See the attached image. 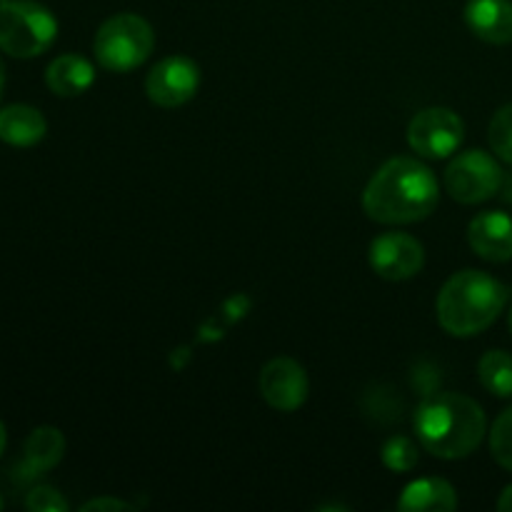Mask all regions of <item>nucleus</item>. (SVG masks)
<instances>
[{"label":"nucleus","mask_w":512,"mask_h":512,"mask_svg":"<svg viewBox=\"0 0 512 512\" xmlns=\"http://www.w3.org/2000/svg\"><path fill=\"white\" fill-rule=\"evenodd\" d=\"M95 65L78 53L58 55L45 68V85L58 98H78L85 90L93 88Z\"/></svg>","instance_id":"ddd939ff"},{"label":"nucleus","mask_w":512,"mask_h":512,"mask_svg":"<svg viewBox=\"0 0 512 512\" xmlns=\"http://www.w3.org/2000/svg\"><path fill=\"white\" fill-rule=\"evenodd\" d=\"M440 203V183L420 158L398 155L380 165L363 190V210L380 225H410L430 218Z\"/></svg>","instance_id":"f257e3e1"},{"label":"nucleus","mask_w":512,"mask_h":512,"mask_svg":"<svg viewBox=\"0 0 512 512\" xmlns=\"http://www.w3.org/2000/svg\"><path fill=\"white\" fill-rule=\"evenodd\" d=\"M465 25L488 45L512 43V0H468Z\"/></svg>","instance_id":"f8f14e48"},{"label":"nucleus","mask_w":512,"mask_h":512,"mask_svg":"<svg viewBox=\"0 0 512 512\" xmlns=\"http://www.w3.org/2000/svg\"><path fill=\"white\" fill-rule=\"evenodd\" d=\"M0 510H3V495H0Z\"/></svg>","instance_id":"bb28decb"},{"label":"nucleus","mask_w":512,"mask_h":512,"mask_svg":"<svg viewBox=\"0 0 512 512\" xmlns=\"http://www.w3.org/2000/svg\"><path fill=\"white\" fill-rule=\"evenodd\" d=\"M488 143L490 150H493L503 163L512 165V103L503 105V108L493 115V120H490L488 125Z\"/></svg>","instance_id":"a211bd4d"},{"label":"nucleus","mask_w":512,"mask_h":512,"mask_svg":"<svg viewBox=\"0 0 512 512\" xmlns=\"http://www.w3.org/2000/svg\"><path fill=\"white\" fill-rule=\"evenodd\" d=\"M490 455L500 468L512 473V405L495 418L490 428Z\"/></svg>","instance_id":"aec40b11"},{"label":"nucleus","mask_w":512,"mask_h":512,"mask_svg":"<svg viewBox=\"0 0 512 512\" xmlns=\"http://www.w3.org/2000/svg\"><path fill=\"white\" fill-rule=\"evenodd\" d=\"M478 380L495 398H512V355L508 350H488L478 363Z\"/></svg>","instance_id":"f3484780"},{"label":"nucleus","mask_w":512,"mask_h":512,"mask_svg":"<svg viewBox=\"0 0 512 512\" xmlns=\"http://www.w3.org/2000/svg\"><path fill=\"white\" fill-rule=\"evenodd\" d=\"M418 460V445L410 438H405V435H393V438L383 445V463L385 468L393 470V473H410V470L418 465Z\"/></svg>","instance_id":"6ab92c4d"},{"label":"nucleus","mask_w":512,"mask_h":512,"mask_svg":"<svg viewBox=\"0 0 512 512\" xmlns=\"http://www.w3.org/2000/svg\"><path fill=\"white\" fill-rule=\"evenodd\" d=\"M498 510L500 512H512V485H508V488H505L503 493H500Z\"/></svg>","instance_id":"5701e85b"},{"label":"nucleus","mask_w":512,"mask_h":512,"mask_svg":"<svg viewBox=\"0 0 512 512\" xmlns=\"http://www.w3.org/2000/svg\"><path fill=\"white\" fill-rule=\"evenodd\" d=\"M83 512H118V510H135V505L125 503L120 498H110V495H103V498H93L88 503H83Z\"/></svg>","instance_id":"4be33fe9"},{"label":"nucleus","mask_w":512,"mask_h":512,"mask_svg":"<svg viewBox=\"0 0 512 512\" xmlns=\"http://www.w3.org/2000/svg\"><path fill=\"white\" fill-rule=\"evenodd\" d=\"M368 258L370 268L378 278L403 283L423 270L425 248L415 235L390 230V233H380L378 238H373Z\"/></svg>","instance_id":"1a4fd4ad"},{"label":"nucleus","mask_w":512,"mask_h":512,"mask_svg":"<svg viewBox=\"0 0 512 512\" xmlns=\"http://www.w3.org/2000/svg\"><path fill=\"white\" fill-rule=\"evenodd\" d=\"M5 445H8V433H5V425L3 420H0V455L5 453Z\"/></svg>","instance_id":"b1692460"},{"label":"nucleus","mask_w":512,"mask_h":512,"mask_svg":"<svg viewBox=\"0 0 512 512\" xmlns=\"http://www.w3.org/2000/svg\"><path fill=\"white\" fill-rule=\"evenodd\" d=\"M48 133V120L38 108L25 103L5 105L0 110V140L13 148H33Z\"/></svg>","instance_id":"4468645a"},{"label":"nucleus","mask_w":512,"mask_h":512,"mask_svg":"<svg viewBox=\"0 0 512 512\" xmlns=\"http://www.w3.org/2000/svg\"><path fill=\"white\" fill-rule=\"evenodd\" d=\"M465 138V123L455 110L423 108L413 115L408 125V145L418 158L445 160L458 153Z\"/></svg>","instance_id":"0eeeda50"},{"label":"nucleus","mask_w":512,"mask_h":512,"mask_svg":"<svg viewBox=\"0 0 512 512\" xmlns=\"http://www.w3.org/2000/svg\"><path fill=\"white\" fill-rule=\"evenodd\" d=\"M65 455V435L53 425H40L28 435L23 445V478H38L48 473L63 460Z\"/></svg>","instance_id":"2eb2a0df"},{"label":"nucleus","mask_w":512,"mask_h":512,"mask_svg":"<svg viewBox=\"0 0 512 512\" xmlns=\"http://www.w3.org/2000/svg\"><path fill=\"white\" fill-rule=\"evenodd\" d=\"M155 50V30L143 15L118 13L110 15L98 28L93 40V53L100 68L110 73H130L140 68Z\"/></svg>","instance_id":"20e7f679"},{"label":"nucleus","mask_w":512,"mask_h":512,"mask_svg":"<svg viewBox=\"0 0 512 512\" xmlns=\"http://www.w3.org/2000/svg\"><path fill=\"white\" fill-rule=\"evenodd\" d=\"M468 243L478 258L508 263L512 260V218L503 210L478 213L468 225Z\"/></svg>","instance_id":"9b49d317"},{"label":"nucleus","mask_w":512,"mask_h":512,"mask_svg":"<svg viewBox=\"0 0 512 512\" xmlns=\"http://www.w3.org/2000/svg\"><path fill=\"white\" fill-rule=\"evenodd\" d=\"M458 508V493L443 478H418L403 488L398 510L403 512H450Z\"/></svg>","instance_id":"dca6fc26"},{"label":"nucleus","mask_w":512,"mask_h":512,"mask_svg":"<svg viewBox=\"0 0 512 512\" xmlns=\"http://www.w3.org/2000/svg\"><path fill=\"white\" fill-rule=\"evenodd\" d=\"M415 433L425 453L440 460H463L480 448L488 420L478 400L463 393H435L418 405Z\"/></svg>","instance_id":"f03ea898"},{"label":"nucleus","mask_w":512,"mask_h":512,"mask_svg":"<svg viewBox=\"0 0 512 512\" xmlns=\"http://www.w3.org/2000/svg\"><path fill=\"white\" fill-rule=\"evenodd\" d=\"M510 290L483 270H460L445 280L435 300L438 323L453 338H475L503 315Z\"/></svg>","instance_id":"7ed1b4c3"},{"label":"nucleus","mask_w":512,"mask_h":512,"mask_svg":"<svg viewBox=\"0 0 512 512\" xmlns=\"http://www.w3.org/2000/svg\"><path fill=\"white\" fill-rule=\"evenodd\" d=\"M443 185L445 193L460 205H478L495 198L503 185L498 155H490L488 150L480 148L455 155L445 168Z\"/></svg>","instance_id":"423d86ee"},{"label":"nucleus","mask_w":512,"mask_h":512,"mask_svg":"<svg viewBox=\"0 0 512 512\" xmlns=\"http://www.w3.org/2000/svg\"><path fill=\"white\" fill-rule=\"evenodd\" d=\"M258 390L265 403L278 413H295L303 408L310 393V380L298 360L280 355L268 360L260 370Z\"/></svg>","instance_id":"9d476101"},{"label":"nucleus","mask_w":512,"mask_h":512,"mask_svg":"<svg viewBox=\"0 0 512 512\" xmlns=\"http://www.w3.org/2000/svg\"><path fill=\"white\" fill-rule=\"evenodd\" d=\"M0 3H5V0H0Z\"/></svg>","instance_id":"cd10ccee"},{"label":"nucleus","mask_w":512,"mask_h":512,"mask_svg":"<svg viewBox=\"0 0 512 512\" xmlns=\"http://www.w3.org/2000/svg\"><path fill=\"white\" fill-rule=\"evenodd\" d=\"M58 38V20L38 0L0 3V50L10 58H38Z\"/></svg>","instance_id":"39448f33"},{"label":"nucleus","mask_w":512,"mask_h":512,"mask_svg":"<svg viewBox=\"0 0 512 512\" xmlns=\"http://www.w3.org/2000/svg\"><path fill=\"white\" fill-rule=\"evenodd\" d=\"M25 508L30 512H68V500L50 485H38L25 498Z\"/></svg>","instance_id":"412c9836"},{"label":"nucleus","mask_w":512,"mask_h":512,"mask_svg":"<svg viewBox=\"0 0 512 512\" xmlns=\"http://www.w3.org/2000/svg\"><path fill=\"white\" fill-rule=\"evenodd\" d=\"M508 325H510V333H512V308H510V315H508Z\"/></svg>","instance_id":"a878e982"},{"label":"nucleus","mask_w":512,"mask_h":512,"mask_svg":"<svg viewBox=\"0 0 512 512\" xmlns=\"http://www.w3.org/2000/svg\"><path fill=\"white\" fill-rule=\"evenodd\" d=\"M200 88V68L188 55H168L150 68L145 93L158 108H180L190 103Z\"/></svg>","instance_id":"6e6552de"},{"label":"nucleus","mask_w":512,"mask_h":512,"mask_svg":"<svg viewBox=\"0 0 512 512\" xmlns=\"http://www.w3.org/2000/svg\"><path fill=\"white\" fill-rule=\"evenodd\" d=\"M3 88H5V68H3V60H0V98H3Z\"/></svg>","instance_id":"393cba45"}]
</instances>
